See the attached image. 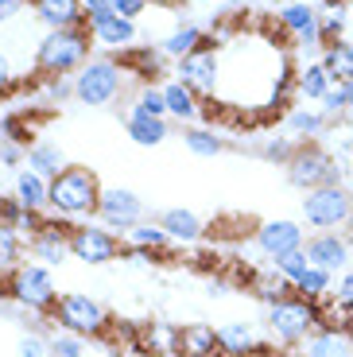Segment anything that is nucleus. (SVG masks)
<instances>
[{
  "label": "nucleus",
  "mask_w": 353,
  "mask_h": 357,
  "mask_svg": "<svg viewBox=\"0 0 353 357\" xmlns=\"http://www.w3.org/2000/svg\"><path fill=\"white\" fill-rule=\"evenodd\" d=\"M89 51H93V36L89 27H66V31H47L36 47V74L43 82L51 78H66V74H78L89 63Z\"/></svg>",
  "instance_id": "1"
},
{
  "label": "nucleus",
  "mask_w": 353,
  "mask_h": 357,
  "mask_svg": "<svg viewBox=\"0 0 353 357\" xmlns=\"http://www.w3.org/2000/svg\"><path fill=\"white\" fill-rule=\"evenodd\" d=\"M101 183L89 167H66L47 183V206L59 218H89L98 214L101 202Z\"/></svg>",
  "instance_id": "2"
},
{
  "label": "nucleus",
  "mask_w": 353,
  "mask_h": 357,
  "mask_svg": "<svg viewBox=\"0 0 353 357\" xmlns=\"http://www.w3.org/2000/svg\"><path fill=\"white\" fill-rule=\"evenodd\" d=\"M326 326V314L322 303H310L303 295H292L283 303L268 307V334H272L280 346H303L315 331Z\"/></svg>",
  "instance_id": "3"
},
{
  "label": "nucleus",
  "mask_w": 353,
  "mask_h": 357,
  "mask_svg": "<svg viewBox=\"0 0 353 357\" xmlns=\"http://www.w3.org/2000/svg\"><path fill=\"white\" fill-rule=\"evenodd\" d=\"M345 178H350V163L334 160V155L322 152L318 144H299V152L287 163V183L299 187L303 195H307V190H318V187H342Z\"/></svg>",
  "instance_id": "4"
},
{
  "label": "nucleus",
  "mask_w": 353,
  "mask_h": 357,
  "mask_svg": "<svg viewBox=\"0 0 353 357\" xmlns=\"http://www.w3.org/2000/svg\"><path fill=\"white\" fill-rule=\"evenodd\" d=\"M124 89V66H117L113 59H89L78 74H74V98L89 109L113 105Z\"/></svg>",
  "instance_id": "5"
},
{
  "label": "nucleus",
  "mask_w": 353,
  "mask_h": 357,
  "mask_svg": "<svg viewBox=\"0 0 353 357\" xmlns=\"http://www.w3.org/2000/svg\"><path fill=\"white\" fill-rule=\"evenodd\" d=\"M4 291L24 311H36V314H51L54 303H59V287H54V276L47 264H20L16 276L4 284Z\"/></svg>",
  "instance_id": "6"
},
{
  "label": "nucleus",
  "mask_w": 353,
  "mask_h": 357,
  "mask_svg": "<svg viewBox=\"0 0 353 357\" xmlns=\"http://www.w3.org/2000/svg\"><path fill=\"white\" fill-rule=\"evenodd\" d=\"M303 218L315 229H345L353 225V195L345 187H318L303 195Z\"/></svg>",
  "instance_id": "7"
},
{
  "label": "nucleus",
  "mask_w": 353,
  "mask_h": 357,
  "mask_svg": "<svg viewBox=\"0 0 353 357\" xmlns=\"http://www.w3.org/2000/svg\"><path fill=\"white\" fill-rule=\"evenodd\" d=\"M51 319L59 322L66 334H82V338H86V334H105V326H109V311L86 291L59 295Z\"/></svg>",
  "instance_id": "8"
},
{
  "label": "nucleus",
  "mask_w": 353,
  "mask_h": 357,
  "mask_svg": "<svg viewBox=\"0 0 353 357\" xmlns=\"http://www.w3.org/2000/svg\"><path fill=\"white\" fill-rule=\"evenodd\" d=\"M175 78L195 89L202 101H213L218 98V82H221V47L206 36V43L195 54H186L183 63H175Z\"/></svg>",
  "instance_id": "9"
},
{
  "label": "nucleus",
  "mask_w": 353,
  "mask_h": 357,
  "mask_svg": "<svg viewBox=\"0 0 353 357\" xmlns=\"http://www.w3.org/2000/svg\"><path fill=\"white\" fill-rule=\"evenodd\" d=\"M70 257L82 260V264H113V260L124 257V245L117 241L113 229L86 222L70 229Z\"/></svg>",
  "instance_id": "10"
},
{
  "label": "nucleus",
  "mask_w": 353,
  "mask_h": 357,
  "mask_svg": "<svg viewBox=\"0 0 353 357\" xmlns=\"http://www.w3.org/2000/svg\"><path fill=\"white\" fill-rule=\"evenodd\" d=\"M98 218L105 229L128 233L133 225H140L144 202H140V195H133V190H124V187H105L101 190V202H98Z\"/></svg>",
  "instance_id": "11"
},
{
  "label": "nucleus",
  "mask_w": 353,
  "mask_h": 357,
  "mask_svg": "<svg viewBox=\"0 0 353 357\" xmlns=\"http://www.w3.org/2000/svg\"><path fill=\"white\" fill-rule=\"evenodd\" d=\"M276 24L283 27V36L292 39L295 47L322 51V36H318V8H310V4H283V8L276 12Z\"/></svg>",
  "instance_id": "12"
},
{
  "label": "nucleus",
  "mask_w": 353,
  "mask_h": 357,
  "mask_svg": "<svg viewBox=\"0 0 353 357\" xmlns=\"http://www.w3.org/2000/svg\"><path fill=\"white\" fill-rule=\"evenodd\" d=\"M253 241L256 249L264 252L268 260H280L287 257V252H299L303 245V225L299 222H287V218H276V222H264L260 229L253 233Z\"/></svg>",
  "instance_id": "13"
},
{
  "label": "nucleus",
  "mask_w": 353,
  "mask_h": 357,
  "mask_svg": "<svg viewBox=\"0 0 353 357\" xmlns=\"http://www.w3.org/2000/svg\"><path fill=\"white\" fill-rule=\"evenodd\" d=\"M70 229L74 225L59 222V218H47V225L31 237L27 252L36 260H43V264H62V260L70 257Z\"/></svg>",
  "instance_id": "14"
},
{
  "label": "nucleus",
  "mask_w": 353,
  "mask_h": 357,
  "mask_svg": "<svg viewBox=\"0 0 353 357\" xmlns=\"http://www.w3.org/2000/svg\"><path fill=\"white\" fill-rule=\"evenodd\" d=\"M36 20L47 31H66V27H86V0H27Z\"/></svg>",
  "instance_id": "15"
},
{
  "label": "nucleus",
  "mask_w": 353,
  "mask_h": 357,
  "mask_svg": "<svg viewBox=\"0 0 353 357\" xmlns=\"http://www.w3.org/2000/svg\"><path fill=\"white\" fill-rule=\"evenodd\" d=\"M307 257L315 268H322V272H345L350 268V241H345L342 233H315V237H307Z\"/></svg>",
  "instance_id": "16"
},
{
  "label": "nucleus",
  "mask_w": 353,
  "mask_h": 357,
  "mask_svg": "<svg viewBox=\"0 0 353 357\" xmlns=\"http://www.w3.org/2000/svg\"><path fill=\"white\" fill-rule=\"evenodd\" d=\"M218 349L225 357H256L264 354V342L256 338L248 322H225V326H218Z\"/></svg>",
  "instance_id": "17"
},
{
  "label": "nucleus",
  "mask_w": 353,
  "mask_h": 357,
  "mask_svg": "<svg viewBox=\"0 0 353 357\" xmlns=\"http://www.w3.org/2000/svg\"><path fill=\"white\" fill-rule=\"evenodd\" d=\"M179 357H218V331L206 326V322H190V326H179V342H175Z\"/></svg>",
  "instance_id": "18"
},
{
  "label": "nucleus",
  "mask_w": 353,
  "mask_h": 357,
  "mask_svg": "<svg viewBox=\"0 0 353 357\" xmlns=\"http://www.w3.org/2000/svg\"><path fill=\"white\" fill-rule=\"evenodd\" d=\"M202 43H206V31L198 24H175L167 36L159 39V51H163V59H171V63H183L186 54H195Z\"/></svg>",
  "instance_id": "19"
},
{
  "label": "nucleus",
  "mask_w": 353,
  "mask_h": 357,
  "mask_svg": "<svg viewBox=\"0 0 353 357\" xmlns=\"http://www.w3.org/2000/svg\"><path fill=\"white\" fill-rule=\"evenodd\" d=\"M0 222L12 225V229H16L20 237L31 245V237H36V233L47 225V218L39 214V210H31V206H24L20 198H0Z\"/></svg>",
  "instance_id": "20"
},
{
  "label": "nucleus",
  "mask_w": 353,
  "mask_h": 357,
  "mask_svg": "<svg viewBox=\"0 0 353 357\" xmlns=\"http://www.w3.org/2000/svg\"><path fill=\"white\" fill-rule=\"evenodd\" d=\"M124 128H128V136H133L140 148H156V144H163L171 136L167 116H148V113H136V109L124 113Z\"/></svg>",
  "instance_id": "21"
},
{
  "label": "nucleus",
  "mask_w": 353,
  "mask_h": 357,
  "mask_svg": "<svg viewBox=\"0 0 353 357\" xmlns=\"http://www.w3.org/2000/svg\"><path fill=\"white\" fill-rule=\"evenodd\" d=\"M89 36H93V43H101L105 51H133V43H136V20H124V16H113V20H105V24H98V27H89Z\"/></svg>",
  "instance_id": "22"
},
{
  "label": "nucleus",
  "mask_w": 353,
  "mask_h": 357,
  "mask_svg": "<svg viewBox=\"0 0 353 357\" xmlns=\"http://www.w3.org/2000/svg\"><path fill=\"white\" fill-rule=\"evenodd\" d=\"M163 98H167V113L175 116V121H186V125H190V121H198V116L206 113V101L198 98L190 86H183L179 78L163 86Z\"/></svg>",
  "instance_id": "23"
},
{
  "label": "nucleus",
  "mask_w": 353,
  "mask_h": 357,
  "mask_svg": "<svg viewBox=\"0 0 353 357\" xmlns=\"http://www.w3.org/2000/svg\"><path fill=\"white\" fill-rule=\"evenodd\" d=\"M303 357H353V342L345 338V331L322 326L303 342Z\"/></svg>",
  "instance_id": "24"
},
{
  "label": "nucleus",
  "mask_w": 353,
  "mask_h": 357,
  "mask_svg": "<svg viewBox=\"0 0 353 357\" xmlns=\"http://www.w3.org/2000/svg\"><path fill=\"white\" fill-rule=\"evenodd\" d=\"M27 167L51 183V178L59 175V171H66L70 163H66V152H62L54 140H36L31 148H27Z\"/></svg>",
  "instance_id": "25"
},
{
  "label": "nucleus",
  "mask_w": 353,
  "mask_h": 357,
  "mask_svg": "<svg viewBox=\"0 0 353 357\" xmlns=\"http://www.w3.org/2000/svg\"><path fill=\"white\" fill-rule=\"evenodd\" d=\"M334 86H338V82L330 78V70L322 66V59L299 66V74H295V93H299V98H307V101H322Z\"/></svg>",
  "instance_id": "26"
},
{
  "label": "nucleus",
  "mask_w": 353,
  "mask_h": 357,
  "mask_svg": "<svg viewBox=\"0 0 353 357\" xmlns=\"http://www.w3.org/2000/svg\"><path fill=\"white\" fill-rule=\"evenodd\" d=\"M159 225L167 233L171 241H198L202 237V222H198L195 210H186V206H171L159 214Z\"/></svg>",
  "instance_id": "27"
},
{
  "label": "nucleus",
  "mask_w": 353,
  "mask_h": 357,
  "mask_svg": "<svg viewBox=\"0 0 353 357\" xmlns=\"http://www.w3.org/2000/svg\"><path fill=\"white\" fill-rule=\"evenodd\" d=\"M253 295L256 299H264L268 307H276V303H283V299H292L295 284L292 280H283L280 272H276V264H268V268H260V272L253 276Z\"/></svg>",
  "instance_id": "28"
},
{
  "label": "nucleus",
  "mask_w": 353,
  "mask_h": 357,
  "mask_svg": "<svg viewBox=\"0 0 353 357\" xmlns=\"http://www.w3.org/2000/svg\"><path fill=\"white\" fill-rule=\"evenodd\" d=\"M20 264H24V237L0 222V284H8Z\"/></svg>",
  "instance_id": "29"
},
{
  "label": "nucleus",
  "mask_w": 353,
  "mask_h": 357,
  "mask_svg": "<svg viewBox=\"0 0 353 357\" xmlns=\"http://www.w3.org/2000/svg\"><path fill=\"white\" fill-rule=\"evenodd\" d=\"M322 66L330 70V78L338 82V86H345V82H353V43H330V47H322Z\"/></svg>",
  "instance_id": "30"
},
{
  "label": "nucleus",
  "mask_w": 353,
  "mask_h": 357,
  "mask_svg": "<svg viewBox=\"0 0 353 357\" xmlns=\"http://www.w3.org/2000/svg\"><path fill=\"white\" fill-rule=\"evenodd\" d=\"M330 125H334V121H326L318 109H292V113H287V128H292V136H307V140H315V136H322Z\"/></svg>",
  "instance_id": "31"
},
{
  "label": "nucleus",
  "mask_w": 353,
  "mask_h": 357,
  "mask_svg": "<svg viewBox=\"0 0 353 357\" xmlns=\"http://www.w3.org/2000/svg\"><path fill=\"white\" fill-rule=\"evenodd\" d=\"M16 198L24 206H31V210H43V206H47V178L36 175L31 167L20 171V175H16Z\"/></svg>",
  "instance_id": "32"
},
{
  "label": "nucleus",
  "mask_w": 353,
  "mask_h": 357,
  "mask_svg": "<svg viewBox=\"0 0 353 357\" xmlns=\"http://www.w3.org/2000/svg\"><path fill=\"white\" fill-rule=\"evenodd\" d=\"M334 272H322V268H310L307 276L295 284V295H303V299H310V303H326L330 291H334Z\"/></svg>",
  "instance_id": "33"
},
{
  "label": "nucleus",
  "mask_w": 353,
  "mask_h": 357,
  "mask_svg": "<svg viewBox=\"0 0 353 357\" xmlns=\"http://www.w3.org/2000/svg\"><path fill=\"white\" fill-rule=\"evenodd\" d=\"M124 237H128V245H136V249H151V252H163L167 241H171L159 222H140V225H133V229L124 233Z\"/></svg>",
  "instance_id": "34"
},
{
  "label": "nucleus",
  "mask_w": 353,
  "mask_h": 357,
  "mask_svg": "<svg viewBox=\"0 0 353 357\" xmlns=\"http://www.w3.org/2000/svg\"><path fill=\"white\" fill-rule=\"evenodd\" d=\"M163 63H167V59H163V51H159V47H133V51H128V66H136V70H140V78L156 82L159 74H163Z\"/></svg>",
  "instance_id": "35"
},
{
  "label": "nucleus",
  "mask_w": 353,
  "mask_h": 357,
  "mask_svg": "<svg viewBox=\"0 0 353 357\" xmlns=\"http://www.w3.org/2000/svg\"><path fill=\"white\" fill-rule=\"evenodd\" d=\"M175 342H179V326H167V322H156L144 331V346L159 357H171L175 354Z\"/></svg>",
  "instance_id": "36"
},
{
  "label": "nucleus",
  "mask_w": 353,
  "mask_h": 357,
  "mask_svg": "<svg viewBox=\"0 0 353 357\" xmlns=\"http://www.w3.org/2000/svg\"><path fill=\"white\" fill-rule=\"evenodd\" d=\"M183 144H186L195 155H206V160L225 152V144H221L218 136L210 132V128H186V132H183Z\"/></svg>",
  "instance_id": "37"
},
{
  "label": "nucleus",
  "mask_w": 353,
  "mask_h": 357,
  "mask_svg": "<svg viewBox=\"0 0 353 357\" xmlns=\"http://www.w3.org/2000/svg\"><path fill=\"white\" fill-rule=\"evenodd\" d=\"M276 264V272H280L283 280H292V284H299L303 276H307L310 268V257H307V249H299V252H287V257H280V260H272Z\"/></svg>",
  "instance_id": "38"
},
{
  "label": "nucleus",
  "mask_w": 353,
  "mask_h": 357,
  "mask_svg": "<svg viewBox=\"0 0 353 357\" xmlns=\"http://www.w3.org/2000/svg\"><path fill=\"white\" fill-rule=\"evenodd\" d=\"M128 109H136V113H148V116H167V98H163V89L144 86Z\"/></svg>",
  "instance_id": "39"
},
{
  "label": "nucleus",
  "mask_w": 353,
  "mask_h": 357,
  "mask_svg": "<svg viewBox=\"0 0 353 357\" xmlns=\"http://www.w3.org/2000/svg\"><path fill=\"white\" fill-rule=\"evenodd\" d=\"M318 105H322L318 113L326 116V121H334V125H338V121H342V116L350 113V101H345V86H334V89L326 93V98L318 101Z\"/></svg>",
  "instance_id": "40"
},
{
  "label": "nucleus",
  "mask_w": 353,
  "mask_h": 357,
  "mask_svg": "<svg viewBox=\"0 0 353 357\" xmlns=\"http://www.w3.org/2000/svg\"><path fill=\"white\" fill-rule=\"evenodd\" d=\"M330 303H334L345 319L353 314V268H345L342 276H338V287H334V295H330Z\"/></svg>",
  "instance_id": "41"
},
{
  "label": "nucleus",
  "mask_w": 353,
  "mask_h": 357,
  "mask_svg": "<svg viewBox=\"0 0 353 357\" xmlns=\"http://www.w3.org/2000/svg\"><path fill=\"white\" fill-rule=\"evenodd\" d=\"M86 354V342H82V334H54L51 338V357H82Z\"/></svg>",
  "instance_id": "42"
},
{
  "label": "nucleus",
  "mask_w": 353,
  "mask_h": 357,
  "mask_svg": "<svg viewBox=\"0 0 353 357\" xmlns=\"http://www.w3.org/2000/svg\"><path fill=\"white\" fill-rule=\"evenodd\" d=\"M295 152H299V144H295V140H268L264 148H260V155H264V160L283 163V167L292 163V155H295Z\"/></svg>",
  "instance_id": "43"
},
{
  "label": "nucleus",
  "mask_w": 353,
  "mask_h": 357,
  "mask_svg": "<svg viewBox=\"0 0 353 357\" xmlns=\"http://www.w3.org/2000/svg\"><path fill=\"white\" fill-rule=\"evenodd\" d=\"M20 357H51V338H43V334H24L20 338Z\"/></svg>",
  "instance_id": "44"
},
{
  "label": "nucleus",
  "mask_w": 353,
  "mask_h": 357,
  "mask_svg": "<svg viewBox=\"0 0 353 357\" xmlns=\"http://www.w3.org/2000/svg\"><path fill=\"white\" fill-rule=\"evenodd\" d=\"M117 12H113V4L109 0H86V27H98V24H105V20H113Z\"/></svg>",
  "instance_id": "45"
},
{
  "label": "nucleus",
  "mask_w": 353,
  "mask_h": 357,
  "mask_svg": "<svg viewBox=\"0 0 353 357\" xmlns=\"http://www.w3.org/2000/svg\"><path fill=\"white\" fill-rule=\"evenodd\" d=\"M109 4H113L117 16H124V20H140L144 12H148L151 0H109Z\"/></svg>",
  "instance_id": "46"
},
{
  "label": "nucleus",
  "mask_w": 353,
  "mask_h": 357,
  "mask_svg": "<svg viewBox=\"0 0 353 357\" xmlns=\"http://www.w3.org/2000/svg\"><path fill=\"white\" fill-rule=\"evenodd\" d=\"M12 89H16V66L4 51H0V98H8Z\"/></svg>",
  "instance_id": "47"
},
{
  "label": "nucleus",
  "mask_w": 353,
  "mask_h": 357,
  "mask_svg": "<svg viewBox=\"0 0 353 357\" xmlns=\"http://www.w3.org/2000/svg\"><path fill=\"white\" fill-rule=\"evenodd\" d=\"M20 160H27V155L20 152V144L12 140V136H0V163H4V167H16Z\"/></svg>",
  "instance_id": "48"
},
{
  "label": "nucleus",
  "mask_w": 353,
  "mask_h": 357,
  "mask_svg": "<svg viewBox=\"0 0 353 357\" xmlns=\"http://www.w3.org/2000/svg\"><path fill=\"white\" fill-rule=\"evenodd\" d=\"M24 8H27V0H0V24H8V20H16Z\"/></svg>",
  "instance_id": "49"
},
{
  "label": "nucleus",
  "mask_w": 353,
  "mask_h": 357,
  "mask_svg": "<svg viewBox=\"0 0 353 357\" xmlns=\"http://www.w3.org/2000/svg\"><path fill=\"white\" fill-rule=\"evenodd\" d=\"M338 155H345V160H353V132L345 136L342 144H338Z\"/></svg>",
  "instance_id": "50"
},
{
  "label": "nucleus",
  "mask_w": 353,
  "mask_h": 357,
  "mask_svg": "<svg viewBox=\"0 0 353 357\" xmlns=\"http://www.w3.org/2000/svg\"><path fill=\"white\" fill-rule=\"evenodd\" d=\"M345 8H350V27H345V43H353V0H345Z\"/></svg>",
  "instance_id": "51"
},
{
  "label": "nucleus",
  "mask_w": 353,
  "mask_h": 357,
  "mask_svg": "<svg viewBox=\"0 0 353 357\" xmlns=\"http://www.w3.org/2000/svg\"><path fill=\"white\" fill-rule=\"evenodd\" d=\"M342 331H345V338L353 342V314H350V319H345V326H342Z\"/></svg>",
  "instance_id": "52"
},
{
  "label": "nucleus",
  "mask_w": 353,
  "mask_h": 357,
  "mask_svg": "<svg viewBox=\"0 0 353 357\" xmlns=\"http://www.w3.org/2000/svg\"><path fill=\"white\" fill-rule=\"evenodd\" d=\"M345 101H350V109H353V82H345Z\"/></svg>",
  "instance_id": "53"
},
{
  "label": "nucleus",
  "mask_w": 353,
  "mask_h": 357,
  "mask_svg": "<svg viewBox=\"0 0 353 357\" xmlns=\"http://www.w3.org/2000/svg\"><path fill=\"white\" fill-rule=\"evenodd\" d=\"M213 4H230V0H213Z\"/></svg>",
  "instance_id": "54"
},
{
  "label": "nucleus",
  "mask_w": 353,
  "mask_h": 357,
  "mask_svg": "<svg viewBox=\"0 0 353 357\" xmlns=\"http://www.w3.org/2000/svg\"><path fill=\"white\" fill-rule=\"evenodd\" d=\"M253 4H268V0H253Z\"/></svg>",
  "instance_id": "55"
},
{
  "label": "nucleus",
  "mask_w": 353,
  "mask_h": 357,
  "mask_svg": "<svg viewBox=\"0 0 353 357\" xmlns=\"http://www.w3.org/2000/svg\"><path fill=\"white\" fill-rule=\"evenodd\" d=\"M350 178H353V167H350Z\"/></svg>",
  "instance_id": "56"
}]
</instances>
